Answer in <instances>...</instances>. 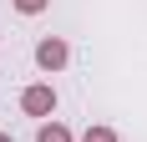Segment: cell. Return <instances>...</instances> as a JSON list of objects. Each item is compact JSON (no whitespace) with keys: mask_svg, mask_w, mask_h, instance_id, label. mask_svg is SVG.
I'll return each instance as SVG.
<instances>
[{"mask_svg":"<svg viewBox=\"0 0 147 142\" xmlns=\"http://www.w3.org/2000/svg\"><path fill=\"white\" fill-rule=\"evenodd\" d=\"M20 107H26L30 117H51V112H56V91H51V86H26Z\"/></svg>","mask_w":147,"mask_h":142,"instance_id":"6da1fadb","label":"cell"},{"mask_svg":"<svg viewBox=\"0 0 147 142\" xmlns=\"http://www.w3.org/2000/svg\"><path fill=\"white\" fill-rule=\"evenodd\" d=\"M66 56H71V51H66V41H56V36L36 46V61H41L46 71H56V66H66Z\"/></svg>","mask_w":147,"mask_h":142,"instance_id":"7a4b0ae2","label":"cell"},{"mask_svg":"<svg viewBox=\"0 0 147 142\" xmlns=\"http://www.w3.org/2000/svg\"><path fill=\"white\" fill-rule=\"evenodd\" d=\"M36 142H71V132L61 127V122H46V127H41V137H36Z\"/></svg>","mask_w":147,"mask_h":142,"instance_id":"3957f363","label":"cell"},{"mask_svg":"<svg viewBox=\"0 0 147 142\" xmlns=\"http://www.w3.org/2000/svg\"><path fill=\"white\" fill-rule=\"evenodd\" d=\"M81 142H117V132H112V127H86Z\"/></svg>","mask_w":147,"mask_h":142,"instance_id":"277c9868","label":"cell"},{"mask_svg":"<svg viewBox=\"0 0 147 142\" xmlns=\"http://www.w3.org/2000/svg\"><path fill=\"white\" fill-rule=\"evenodd\" d=\"M51 0H15V10H26V15H36V10H46Z\"/></svg>","mask_w":147,"mask_h":142,"instance_id":"5b68a950","label":"cell"},{"mask_svg":"<svg viewBox=\"0 0 147 142\" xmlns=\"http://www.w3.org/2000/svg\"><path fill=\"white\" fill-rule=\"evenodd\" d=\"M0 142H15V137H5V132H0Z\"/></svg>","mask_w":147,"mask_h":142,"instance_id":"8992f818","label":"cell"}]
</instances>
